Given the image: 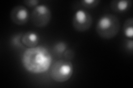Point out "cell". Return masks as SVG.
I'll use <instances>...</instances> for the list:
<instances>
[{
	"label": "cell",
	"instance_id": "obj_6",
	"mask_svg": "<svg viewBox=\"0 0 133 88\" xmlns=\"http://www.w3.org/2000/svg\"><path fill=\"white\" fill-rule=\"evenodd\" d=\"M30 13L26 7L18 5L12 8L10 13L12 22L18 26L26 24L30 18Z\"/></svg>",
	"mask_w": 133,
	"mask_h": 88
},
{
	"label": "cell",
	"instance_id": "obj_5",
	"mask_svg": "<svg viewBox=\"0 0 133 88\" xmlns=\"http://www.w3.org/2000/svg\"><path fill=\"white\" fill-rule=\"evenodd\" d=\"M93 18L88 12L79 9L76 11L73 17L72 24L74 29L78 32L86 31L91 28Z\"/></svg>",
	"mask_w": 133,
	"mask_h": 88
},
{
	"label": "cell",
	"instance_id": "obj_12",
	"mask_svg": "<svg viewBox=\"0 0 133 88\" xmlns=\"http://www.w3.org/2000/svg\"><path fill=\"white\" fill-rule=\"evenodd\" d=\"M22 34H18L12 36L11 39V44L14 46L17 47L23 46L24 45L22 43Z\"/></svg>",
	"mask_w": 133,
	"mask_h": 88
},
{
	"label": "cell",
	"instance_id": "obj_14",
	"mask_svg": "<svg viewBox=\"0 0 133 88\" xmlns=\"http://www.w3.org/2000/svg\"><path fill=\"white\" fill-rule=\"evenodd\" d=\"M23 2L25 5L29 7L35 8L38 5L39 1L38 0H26Z\"/></svg>",
	"mask_w": 133,
	"mask_h": 88
},
{
	"label": "cell",
	"instance_id": "obj_1",
	"mask_svg": "<svg viewBox=\"0 0 133 88\" xmlns=\"http://www.w3.org/2000/svg\"><path fill=\"white\" fill-rule=\"evenodd\" d=\"M22 64L26 70L32 74H42L46 72L51 68L52 56L47 47L37 46L27 48L23 52Z\"/></svg>",
	"mask_w": 133,
	"mask_h": 88
},
{
	"label": "cell",
	"instance_id": "obj_2",
	"mask_svg": "<svg viewBox=\"0 0 133 88\" xmlns=\"http://www.w3.org/2000/svg\"><path fill=\"white\" fill-rule=\"evenodd\" d=\"M120 29V23L116 16L111 14H105L97 21L95 30L102 39L109 40L115 37Z\"/></svg>",
	"mask_w": 133,
	"mask_h": 88
},
{
	"label": "cell",
	"instance_id": "obj_10",
	"mask_svg": "<svg viewBox=\"0 0 133 88\" xmlns=\"http://www.w3.org/2000/svg\"><path fill=\"white\" fill-rule=\"evenodd\" d=\"M67 45L64 41H59L54 45L53 51L56 56H61L67 50Z\"/></svg>",
	"mask_w": 133,
	"mask_h": 88
},
{
	"label": "cell",
	"instance_id": "obj_13",
	"mask_svg": "<svg viewBox=\"0 0 133 88\" xmlns=\"http://www.w3.org/2000/svg\"><path fill=\"white\" fill-rule=\"evenodd\" d=\"M75 56L74 52L71 49H67L64 52L63 56L66 60H72Z\"/></svg>",
	"mask_w": 133,
	"mask_h": 88
},
{
	"label": "cell",
	"instance_id": "obj_7",
	"mask_svg": "<svg viewBox=\"0 0 133 88\" xmlns=\"http://www.w3.org/2000/svg\"><path fill=\"white\" fill-rule=\"evenodd\" d=\"M40 37L38 33L34 31H28L23 34L22 43L27 48L34 47L38 46Z\"/></svg>",
	"mask_w": 133,
	"mask_h": 88
},
{
	"label": "cell",
	"instance_id": "obj_9",
	"mask_svg": "<svg viewBox=\"0 0 133 88\" xmlns=\"http://www.w3.org/2000/svg\"><path fill=\"white\" fill-rule=\"evenodd\" d=\"M123 33L127 38L132 39L133 37V18L127 19L123 26Z\"/></svg>",
	"mask_w": 133,
	"mask_h": 88
},
{
	"label": "cell",
	"instance_id": "obj_3",
	"mask_svg": "<svg viewBox=\"0 0 133 88\" xmlns=\"http://www.w3.org/2000/svg\"><path fill=\"white\" fill-rule=\"evenodd\" d=\"M74 67L72 63L65 59L58 60L51 67L50 77L57 83L68 81L73 74Z\"/></svg>",
	"mask_w": 133,
	"mask_h": 88
},
{
	"label": "cell",
	"instance_id": "obj_11",
	"mask_svg": "<svg viewBox=\"0 0 133 88\" xmlns=\"http://www.w3.org/2000/svg\"><path fill=\"white\" fill-rule=\"evenodd\" d=\"M100 0H83L81 2L82 6L87 9H92L99 5Z\"/></svg>",
	"mask_w": 133,
	"mask_h": 88
},
{
	"label": "cell",
	"instance_id": "obj_4",
	"mask_svg": "<svg viewBox=\"0 0 133 88\" xmlns=\"http://www.w3.org/2000/svg\"><path fill=\"white\" fill-rule=\"evenodd\" d=\"M31 21L37 28H44L49 23L52 18V12L49 7L45 5H39L32 12Z\"/></svg>",
	"mask_w": 133,
	"mask_h": 88
},
{
	"label": "cell",
	"instance_id": "obj_15",
	"mask_svg": "<svg viewBox=\"0 0 133 88\" xmlns=\"http://www.w3.org/2000/svg\"><path fill=\"white\" fill-rule=\"evenodd\" d=\"M126 47L129 50H130L131 52L132 51V50H133V41L132 39H130L127 41V43L126 44Z\"/></svg>",
	"mask_w": 133,
	"mask_h": 88
},
{
	"label": "cell",
	"instance_id": "obj_8",
	"mask_svg": "<svg viewBox=\"0 0 133 88\" xmlns=\"http://www.w3.org/2000/svg\"><path fill=\"white\" fill-rule=\"evenodd\" d=\"M131 4V0H114L110 3V8L113 12L122 13L129 10Z\"/></svg>",
	"mask_w": 133,
	"mask_h": 88
}]
</instances>
